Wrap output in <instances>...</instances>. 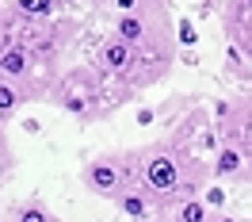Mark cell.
<instances>
[{"instance_id":"cell-1","label":"cell","mask_w":252,"mask_h":222,"mask_svg":"<svg viewBox=\"0 0 252 222\" xmlns=\"http://www.w3.org/2000/svg\"><path fill=\"white\" fill-rule=\"evenodd\" d=\"M138 96L142 92H134L126 80L111 77L103 69H95L92 58H88V62H80V65L62 69V77H58V84L50 88L46 104L62 108L65 115H73V119H80V123L88 127V123L111 119L119 108H126V104L138 100Z\"/></svg>"},{"instance_id":"cell-2","label":"cell","mask_w":252,"mask_h":222,"mask_svg":"<svg viewBox=\"0 0 252 222\" xmlns=\"http://www.w3.org/2000/svg\"><path fill=\"white\" fill-rule=\"evenodd\" d=\"M80 35V19L77 16H50V19H38V16H27L23 8H16L12 0L0 8V54L4 50H31L34 58H42L50 65H62L65 50L77 42Z\"/></svg>"},{"instance_id":"cell-3","label":"cell","mask_w":252,"mask_h":222,"mask_svg":"<svg viewBox=\"0 0 252 222\" xmlns=\"http://www.w3.org/2000/svg\"><path fill=\"white\" fill-rule=\"evenodd\" d=\"M80 184L92 195L107 199V203H115V195H123L126 188H138V153H134V146L103 149L92 161H84L80 165Z\"/></svg>"},{"instance_id":"cell-4","label":"cell","mask_w":252,"mask_h":222,"mask_svg":"<svg viewBox=\"0 0 252 222\" xmlns=\"http://www.w3.org/2000/svg\"><path fill=\"white\" fill-rule=\"evenodd\" d=\"M214 123H218V142L233 146L245 157L249 176H252V88L218 100L214 104Z\"/></svg>"},{"instance_id":"cell-5","label":"cell","mask_w":252,"mask_h":222,"mask_svg":"<svg viewBox=\"0 0 252 222\" xmlns=\"http://www.w3.org/2000/svg\"><path fill=\"white\" fill-rule=\"evenodd\" d=\"M221 31L229 46L252 62V0H221Z\"/></svg>"},{"instance_id":"cell-6","label":"cell","mask_w":252,"mask_h":222,"mask_svg":"<svg viewBox=\"0 0 252 222\" xmlns=\"http://www.w3.org/2000/svg\"><path fill=\"white\" fill-rule=\"evenodd\" d=\"M115 207H119L130 222H149V219H157V211H153V203H149V195H145L142 188H126L123 195H115Z\"/></svg>"},{"instance_id":"cell-7","label":"cell","mask_w":252,"mask_h":222,"mask_svg":"<svg viewBox=\"0 0 252 222\" xmlns=\"http://www.w3.org/2000/svg\"><path fill=\"white\" fill-rule=\"evenodd\" d=\"M19 108H27V96L19 92L16 80L0 77V123L8 127V123H12V119L19 115Z\"/></svg>"},{"instance_id":"cell-8","label":"cell","mask_w":252,"mask_h":222,"mask_svg":"<svg viewBox=\"0 0 252 222\" xmlns=\"http://www.w3.org/2000/svg\"><path fill=\"white\" fill-rule=\"evenodd\" d=\"M8 215H12L8 222H62L42 199H23V203H16Z\"/></svg>"},{"instance_id":"cell-9","label":"cell","mask_w":252,"mask_h":222,"mask_svg":"<svg viewBox=\"0 0 252 222\" xmlns=\"http://www.w3.org/2000/svg\"><path fill=\"white\" fill-rule=\"evenodd\" d=\"M168 215H172L176 222H210L214 219V207L206 203L203 195H195V199H184L180 207H172Z\"/></svg>"},{"instance_id":"cell-10","label":"cell","mask_w":252,"mask_h":222,"mask_svg":"<svg viewBox=\"0 0 252 222\" xmlns=\"http://www.w3.org/2000/svg\"><path fill=\"white\" fill-rule=\"evenodd\" d=\"M16 8H23L27 16L50 19V16H65V0H12Z\"/></svg>"},{"instance_id":"cell-11","label":"cell","mask_w":252,"mask_h":222,"mask_svg":"<svg viewBox=\"0 0 252 222\" xmlns=\"http://www.w3.org/2000/svg\"><path fill=\"white\" fill-rule=\"evenodd\" d=\"M16 169H19V157L12 149V142H8V134H4V123H0V188L16 176Z\"/></svg>"},{"instance_id":"cell-12","label":"cell","mask_w":252,"mask_h":222,"mask_svg":"<svg viewBox=\"0 0 252 222\" xmlns=\"http://www.w3.org/2000/svg\"><path fill=\"white\" fill-rule=\"evenodd\" d=\"M176 38L180 46H199V35H195V23L188 16H176Z\"/></svg>"},{"instance_id":"cell-13","label":"cell","mask_w":252,"mask_h":222,"mask_svg":"<svg viewBox=\"0 0 252 222\" xmlns=\"http://www.w3.org/2000/svg\"><path fill=\"white\" fill-rule=\"evenodd\" d=\"M203 199L214 207V211H225V188H221V180H214V184L203 191Z\"/></svg>"},{"instance_id":"cell-14","label":"cell","mask_w":252,"mask_h":222,"mask_svg":"<svg viewBox=\"0 0 252 222\" xmlns=\"http://www.w3.org/2000/svg\"><path fill=\"white\" fill-rule=\"evenodd\" d=\"M210 222H249V219H237V215H225V211H214Z\"/></svg>"},{"instance_id":"cell-15","label":"cell","mask_w":252,"mask_h":222,"mask_svg":"<svg viewBox=\"0 0 252 222\" xmlns=\"http://www.w3.org/2000/svg\"><path fill=\"white\" fill-rule=\"evenodd\" d=\"M149 222H176L172 215H157V219H149Z\"/></svg>"},{"instance_id":"cell-16","label":"cell","mask_w":252,"mask_h":222,"mask_svg":"<svg viewBox=\"0 0 252 222\" xmlns=\"http://www.w3.org/2000/svg\"><path fill=\"white\" fill-rule=\"evenodd\" d=\"M88 4H92V0H88Z\"/></svg>"}]
</instances>
